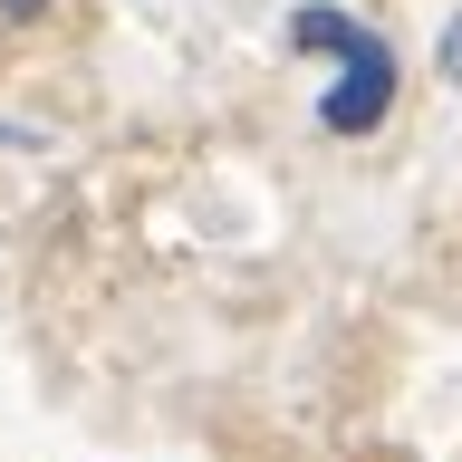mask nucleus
Instances as JSON below:
<instances>
[{
  "label": "nucleus",
  "mask_w": 462,
  "mask_h": 462,
  "mask_svg": "<svg viewBox=\"0 0 462 462\" xmlns=\"http://www.w3.org/2000/svg\"><path fill=\"white\" fill-rule=\"evenodd\" d=\"M289 49H318V58H337V78H328V97H318V125L328 135H375L385 116H395V39L366 20H346V10H328V0H299L289 10Z\"/></svg>",
  "instance_id": "obj_1"
},
{
  "label": "nucleus",
  "mask_w": 462,
  "mask_h": 462,
  "mask_svg": "<svg viewBox=\"0 0 462 462\" xmlns=\"http://www.w3.org/2000/svg\"><path fill=\"white\" fill-rule=\"evenodd\" d=\"M433 68H443V78L462 87V10H453V20H443V39H433Z\"/></svg>",
  "instance_id": "obj_2"
},
{
  "label": "nucleus",
  "mask_w": 462,
  "mask_h": 462,
  "mask_svg": "<svg viewBox=\"0 0 462 462\" xmlns=\"http://www.w3.org/2000/svg\"><path fill=\"white\" fill-rule=\"evenodd\" d=\"M0 10H10V20H49L58 0H0Z\"/></svg>",
  "instance_id": "obj_3"
}]
</instances>
